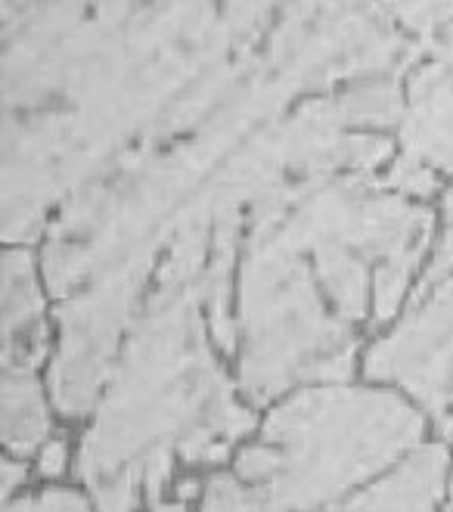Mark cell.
<instances>
[{
	"instance_id": "obj_3",
	"label": "cell",
	"mask_w": 453,
	"mask_h": 512,
	"mask_svg": "<svg viewBox=\"0 0 453 512\" xmlns=\"http://www.w3.org/2000/svg\"><path fill=\"white\" fill-rule=\"evenodd\" d=\"M364 373L401 385L432 413L453 407V277L410 298L404 320L367 351Z\"/></svg>"
},
{
	"instance_id": "obj_5",
	"label": "cell",
	"mask_w": 453,
	"mask_h": 512,
	"mask_svg": "<svg viewBox=\"0 0 453 512\" xmlns=\"http://www.w3.org/2000/svg\"><path fill=\"white\" fill-rule=\"evenodd\" d=\"M401 143L404 156L453 174V75L438 59L407 78Z\"/></svg>"
},
{
	"instance_id": "obj_20",
	"label": "cell",
	"mask_w": 453,
	"mask_h": 512,
	"mask_svg": "<svg viewBox=\"0 0 453 512\" xmlns=\"http://www.w3.org/2000/svg\"><path fill=\"white\" fill-rule=\"evenodd\" d=\"M450 500H453V475H450Z\"/></svg>"
},
{
	"instance_id": "obj_8",
	"label": "cell",
	"mask_w": 453,
	"mask_h": 512,
	"mask_svg": "<svg viewBox=\"0 0 453 512\" xmlns=\"http://www.w3.org/2000/svg\"><path fill=\"white\" fill-rule=\"evenodd\" d=\"M50 416L35 370L7 367L4 376V444L13 454H35L47 444Z\"/></svg>"
},
{
	"instance_id": "obj_14",
	"label": "cell",
	"mask_w": 453,
	"mask_h": 512,
	"mask_svg": "<svg viewBox=\"0 0 453 512\" xmlns=\"http://www.w3.org/2000/svg\"><path fill=\"white\" fill-rule=\"evenodd\" d=\"M32 509H87V497L66 488H50L41 497H32Z\"/></svg>"
},
{
	"instance_id": "obj_13",
	"label": "cell",
	"mask_w": 453,
	"mask_h": 512,
	"mask_svg": "<svg viewBox=\"0 0 453 512\" xmlns=\"http://www.w3.org/2000/svg\"><path fill=\"white\" fill-rule=\"evenodd\" d=\"M205 509H258L255 494L239 475H215L205 488Z\"/></svg>"
},
{
	"instance_id": "obj_16",
	"label": "cell",
	"mask_w": 453,
	"mask_h": 512,
	"mask_svg": "<svg viewBox=\"0 0 453 512\" xmlns=\"http://www.w3.org/2000/svg\"><path fill=\"white\" fill-rule=\"evenodd\" d=\"M432 53H435L438 63H444V66H447V72L453 75V22H450V25H444L441 32L435 35V41H432Z\"/></svg>"
},
{
	"instance_id": "obj_11",
	"label": "cell",
	"mask_w": 453,
	"mask_h": 512,
	"mask_svg": "<svg viewBox=\"0 0 453 512\" xmlns=\"http://www.w3.org/2000/svg\"><path fill=\"white\" fill-rule=\"evenodd\" d=\"M385 10L416 35H438L453 22V0H385Z\"/></svg>"
},
{
	"instance_id": "obj_2",
	"label": "cell",
	"mask_w": 453,
	"mask_h": 512,
	"mask_svg": "<svg viewBox=\"0 0 453 512\" xmlns=\"http://www.w3.org/2000/svg\"><path fill=\"white\" fill-rule=\"evenodd\" d=\"M314 267L274 227L255 236L239 283V385L252 401H270L298 382H332L354 370L348 320L320 301Z\"/></svg>"
},
{
	"instance_id": "obj_19",
	"label": "cell",
	"mask_w": 453,
	"mask_h": 512,
	"mask_svg": "<svg viewBox=\"0 0 453 512\" xmlns=\"http://www.w3.org/2000/svg\"><path fill=\"white\" fill-rule=\"evenodd\" d=\"M441 435L447 444H453V416H441Z\"/></svg>"
},
{
	"instance_id": "obj_12",
	"label": "cell",
	"mask_w": 453,
	"mask_h": 512,
	"mask_svg": "<svg viewBox=\"0 0 453 512\" xmlns=\"http://www.w3.org/2000/svg\"><path fill=\"white\" fill-rule=\"evenodd\" d=\"M385 184L391 190H398L401 196H413V199H426L438 190V177H435V168H429L426 162H416L410 156L398 159L391 165Z\"/></svg>"
},
{
	"instance_id": "obj_21",
	"label": "cell",
	"mask_w": 453,
	"mask_h": 512,
	"mask_svg": "<svg viewBox=\"0 0 453 512\" xmlns=\"http://www.w3.org/2000/svg\"><path fill=\"white\" fill-rule=\"evenodd\" d=\"M450 193H453V187H450Z\"/></svg>"
},
{
	"instance_id": "obj_6",
	"label": "cell",
	"mask_w": 453,
	"mask_h": 512,
	"mask_svg": "<svg viewBox=\"0 0 453 512\" xmlns=\"http://www.w3.org/2000/svg\"><path fill=\"white\" fill-rule=\"evenodd\" d=\"M447 485V450L441 444L419 447L382 481L357 491L348 509H432Z\"/></svg>"
},
{
	"instance_id": "obj_10",
	"label": "cell",
	"mask_w": 453,
	"mask_h": 512,
	"mask_svg": "<svg viewBox=\"0 0 453 512\" xmlns=\"http://www.w3.org/2000/svg\"><path fill=\"white\" fill-rule=\"evenodd\" d=\"M332 103H336L342 122L348 128H388L401 122V115H404L401 87L395 78H385V75L360 78Z\"/></svg>"
},
{
	"instance_id": "obj_1",
	"label": "cell",
	"mask_w": 453,
	"mask_h": 512,
	"mask_svg": "<svg viewBox=\"0 0 453 512\" xmlns=\"http://www.w3.org/2000/svg\"><path fill=\"white\" fill-rule=\"evenodd\" d=\"M264 441L236 457L258 509L342 500L422 438V416L398 395L314 385L264 419Z\"/></svg>"
},
{
	"instance_id": "obj_15",
	"label": "cell",
	"mask_w": 453,
	"mask_h": 512,
	"mask_svg": "<svg viewBox=\"0 0 453 512\" xmlns=\"http://www.w3.org/2000/svg\"><path fill=\"white\" fill-rule=\"evenodd\" d=\"M38 469L41 475H63L66 469V444L63 441H47L41 447V460H38Z\"/></svg>"
},
{
	"instance_id": "obj_18",
	"label": "cell",
	"mask_w": 453,
	"mask_h": 512,
	"mask_svg": "<svg viewBox=\"0 0 453 512\" xmlns=\"http://www.w3.org/2000/svg\"><path fill=\"white\" fill-rule=\"evenodd\" d=\"M35 4H41V0H4V13L10 16V10H28Z\"/></svg>"
},
{
	"instance_id": "obj_9",
	"label": "cell",
	"mask_w": 453,
	"mask_h": 512,
	"mask_svg": "<svg viewBox=\"0 0 453 512\" xmlns=\"http://www.w3.org/2000/svg\"><path fill=\"white\" fill-rule=\"evenodd\" d=\"M41 326L38 264L32 252L10 249L4 255V345Z\"/></svg>"
},
{
	"instance_id": "obj_7",
	"label": "cell",
	"mask_w": 453,
	"mask_h": 512,
	"mask_svg": "<svg viewBox=\"0 0 453 512\" xmlns=\"http://www.w3.org/2000/svg\"><path fill=\"white\" fill-rule=\"evenodd\" d=\"M311 267L329 295L336 314L348 323H357L367 317L370 305V261L357 255L348 246L339 243H314L311 249Z\"/></svg>"
},
{
	"instance_id": "obj_17",
	"label": "cell",
	"mask_w": 453,
	"mask_h": 512,
	"mask_svg": "<svg viewBox=\"0 0 453 512\" xmlns=\"http://www.w3.org/2000/svg\"><path fill=\"white\" fill-rule=\"evenodd\" d=\"M22 481H25V466H22V463L4 460V497H10L13 488H19Z\"/></svg>"
},
{
	"instance_id": "obj_4",
	"label": "cell",
	"mask_w": 453,
	"mask_h": 512,
	"mask_svg": "<svg viewBox=\"0 0 453 512\" xmlns=\"http://www.w3.org/2000/svg\"><path fill=\"white\" fill-rule=\"evenodd\" d=\"M125 301L128 283L118 280L84 301H72V305L59 308L66 339L53 370V398L63 413L81 416L94 407V398L115 354V336L118 323H122Z\"/></svg>"
}]
</instances>
